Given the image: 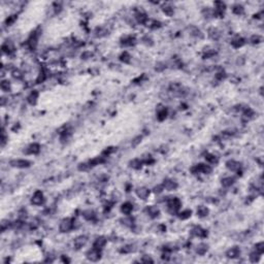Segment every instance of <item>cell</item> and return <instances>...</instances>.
Wrapping results in <instances>:
<instances>
[{
	"label": "cell",
	"instance_id": "obj_30",
	"mask_svg": "<svg viewBox=\"0 0 264 264\" xmlns=\"http://www.w3.org/2000/svg\"><path fill=\"white\" fill-rule=\"evenodd\" d=\"M166 116H167V111H166L165 109H161V111H158V114H157V119H158L159 121H163V120H165Z\"/></svg>",
	"mask_w": 264,
	"mask_h": 264
},
{
	"label": "cell",
	"instance_id": "obj_3",
	"mask_svg": "<svg viewBox=\"0 0 264 264\" xmlns=\"http://www.w3.org/2000/svg\"><path fill=\"white\" fill-rule=\"evenodd\" d=\"M211 170H213L211 167L209 166V165H206V164H198L191 169V171H192L193 173H206V174L211 173Z\"/></svg>",
	"mask_w": 264,
	"mask_h": 264
},
{
	"label": "cell",
	"instance_id": "obj_7",
	"mask_svg": "<svg viewBox=\"0 0 264 264\" xmlns=\"http://www.w3.org/2000/svg\"><path fill=\"white\" fill-rule=\"evenodd\" d=\"M86 243H87V237L81 235V236H77V238L74 239L73 245L75 247V249H81L86 245Z\"/></svg>",
	"mask_w": 264,
	"mask_h": 264
},
{
	"label": "cell",
	"instance_id": "obj_26",
	"mask_svg": "<svg viewBox=\"0 0 264 264\" xmlns=\"http://www.w3.org/2000/svg\"><path fill=\"white\" fill-rule=\"evenodd\" d=\"M134 37L132 36H128V37H125L124 39H122V44L123 46H132V44H134Z\"/></svg>",
	"mask_w": 264,
	"mask_h": 264
},
{
	"label": "cell",
	"instance_id": "obj_37",
	"mask_svg": "<svg viewBox=\"0 0 264 264\" xmlns=\"http://www.w3.org/2000/svg\"><path fill=\"white\" fill-rule=\"evenodd\" d=\"M132 251H133V246H125L121 250V252L124 254H128V253H131Z\"/></svg>",
	"mask_w": 264,
	"mask_h": 264
},
{
	"label": "cell",
	"instance_id": "obj_28",
	"mask_svg": "<svg viewBox=\"0 0 264 264\" xmlns=\"http://www.w3.org/2000/svg\"><path fill=\"white\" fill-rule=\"evenodd\" d=\"M233 183H234V178H230V176L225 178L222 180V185L224 186V187H230L231 185H233Z\"/></svg>",
	"mask_w": 264,
	"mask_h": 264
},
{
	"label": "cell",
	"instance_id": "obj_16",
	"mask_svg": "<svg viewBox=\"0 0 264 264\" xmlns=\"http://www.w3.org/2000/svg\"><path fill=\"white\" fill-rule=\"evenodd\" d=\"M192 233L194 234L195 236H198V237H204L207 235V232L200 227H195L194 229L192 230Z\"/></svg>",
	"mask_w": 264,
	"mask_h": 264
},
{
	"label": "cell",
	"instance_id": "obj_8",
	"mask_svg": "<svg viewBox=\"0 0 264 264\" xmlns=\"http://www.w3.org/2000/svg\"><path fill=\"white\" fill-rule=\"evenodd\" d=\"M105 245H106V239H105V237L100 236V237H97V238L95 239V241H94V243H93V248L101 250V249L103 248Z\"/></svg>",
	"mask_w": 264,
	"mask_h": 264
},
{
	"label": "cell",
	"instance_id": "obj_29",
	"mask_svg": "<svg viewBox=\"0 0 264 264\" xmlns=\"http://www.w3.org/2000/svg\"><path fill=\"white\" fill-rule=\"evenodd\" d=\"M205 160L207 161V162L211 163V164H216V163H218V159H217V157H216L215 155H211V154H206Z\"/></svg>",
	"mask_w": 264,
	"mask_h": 264
},
{
	"label": "cell",
	"instance_id": "obj_5",
	"mask_svg": "<svg viewBox=\"0 0 264 264\" xmlns=\"http://www.w3.org/2000/svg\"><path fill=\"white\" fill-rule=\"evenodd\" d=\"M31 163L25 159H16L10 161V165L12 167H18V168H26L30 166Z\"/></svg>",
	"mask_w": 264,
	"mask_h": 264
},
{
	"label": "cell",
	"instance_id": "obj_41",
	"mask_svg": "<svg viewBox=\"0 0 264 264\" xmlns=\"http://www.w3.org/2000/svg\"><path fill=\"white\" fill-rule=\"evenodd\" d=\"M141 261L142 262H153V260H152L151 257H149V256H144L142 259H141Z\"/></svg>",
	"mask_w": 264,
	"mask_h": 264
},
{
	"label": "cell",
	"instance_id": "obj_40",
	"mask_svg": "<svg viewBox=\"0 0 264 264\" xmlns=\"http://www.w3.org/2000/svg\"><path fill=\"white\" fill-rule=\"evenodd\" d=\"M163 190H164V187H163V185H159L158 187L154 188V192H155V193H161Z\"/></svg>",
	"mask_w": 264,
	"mask_h": 264
},
{
	"label": "cell",
	"instance_id": "obj_1",
	"mask_svg": "<svg viewBox=\"0 0 264 264\" xmlns=\"http://www.w3.org/2000/svg\"><path fill=\"white\" fill-rule=\"evenodd\" d=\"M167 205H168V211H170V213L176 214L178 211H180V209H181L182 203H181V201H180L178 198H176V197H172V198H170V199L168 200Z\"/></svg>",
	"mask_w": 264,
	"mask_h": 264
},
{
	"label": "cell",
	"instance_id": "obj_6",
	"mask_svg": "<svg viewBox=\"0 0 264 264\" xmlns=\"http://www.w3.org/2000/svg\"><path fill=\"white\" fill-rule=\"evenodd\" d=\"M44 201V194H42L41 191H36V192L33 194L32 198H31V203L34 204V205H40L42 204Z\"/></svg>",
	"mask_w": 264,
	"mask_h": 264
},
{
	"label": "cell",
	"instance_id": "obj_31",
	"mask_svg": "<svg viewBox=\"0 0 264 264\" xmlns=\"http://www.w3.org/2000/svg\"><path fill=\"white\" fill-rule=\"evenodd\" d=\"M121 61H123L124 63H129L130 62V55L127 53V52H124L120 57Z\"/></svg>",
	"mask_w": 264,
	"mask_h": 264
},
{
	"label": "cell",
	"instance_id": "obj_15",
	"mask_svg": "<svg viewBox=\"0 0 264 264\" xmlns=\"http://www.w3.org/2000/svg\"><path fill=\"white\" fill-rule=\"evenodd\" d=\"M37 38H38V34H35L34 33V34L29 38V40H28V46H29V48H30L31 50H34L35 48H36Z\"/></svg>",
	"mask_w": 264,
	"mask_h": 264
},
{
	"label": "cell",
	"instance_id": "obj_13",
	"mask_svg": "<svg viewBox=\"0 0 264 264\" xmlns=\"http://www.w3.org/2000/svg\"><path fill=\"white\" fill-rule=\"evenodd\" d=\"M226 166H227L228 169L232 170V171H236L241 168V163L234 161V160H229L227 163H226Z\"/></svg>",
	"mask_w": 264,
	"mask_h": 264
},
{
	"label": "cell",
	"instance_id": "obj_23",
	"mask_svg": "<svg viewBox=\"0 0 264 264\" xmlns=\"http://www.w3.org/2000/svg\"><path fill=\"white\" fill-rule=\"evenodd\" d=\"M129 165H130V167H132V168L139 169L141 167V165H142V161H140L139 159H133L132 161H130Z\"/></svg>",
	"mask_w": 264,
	"mask_h": 264
},
{
	"label": "cell",
	"instance_id": "obj_33",
	"mask_svg": "<svg viewBox=\"0 0 264 264\" xmlns=\"http://www.w3.org/2000/svg\"><path fill=\"white\" fill-rule=\"evenodd\" d=\"M1 89H2L4 92H8L10 90V85H9V82L7 81H3L1 83Z\"/></svg>",
	"mask_w": 264,
	"mask_h": 264
},
{
	"label": "cell",
	"instance_id": "obj_39",
	"mask_svg": "<svg viewBox=\"0 0 264 264\" xmlns=\"http://www.w3.org/2000/svg\"><path fill=\"white\" fill-rule=\"evenodd\" d=\"M16 19H17V17H16V16H10V17H9V18L6 20V24H7L8 26H10L12 23H14L15 21H16Z\"/></svg>",
	"mask_w": 264,
	"mask_h": 264
},
{
	"label": "cell",
	"instance_id": "obj_27",
	"mask_svg": "<svg viewBox=\"0 0 264 264\" xmlns=\"http://www.w3.org/2000/svg\"><path fill=\"white\" fill-rule=\"evenodd\" d=\"M191 214H192V211H191L190 209H186V211H182V213L178 214V218L182 219V220H186V219L190 218Z\"/></svg>",
	"mask_w": 264,
	"mask_h": 264
},
{
	"label": "cell",
	"instance_id": "obj_17",
	"mask_svg": "<svg viewBox=\"0 0 264 264\" xmlns=\"http://www.w3.org/2000/svg\"><path fill=\"white\" fill-rule=\"evenodd\" d=\"M136 20L138 23L146 24L148 22V17H147V15L144 12H138L136 14Z\"/></svg>",
	"mask_w": 264,
	"mask_h": 264
},
{
	"label": "cell",
	"instance_id": "obj_38",
	"mask_svg": "<svg viewBox=\"0 0 264 264\" xmlns=\"http://www.w3.org/2000/svg\"><path fill=\"white\" fill-rule=\"evenodd\" d=\"M12 77H14L15 79H22V77H23V74H22V72L19 69H15L14 71H12Z\"/></svg>",
	"mask_w": 264,
	"mask_h": 264
},
{
	"label": "cell",
	"instance_id": "obj_2",
	"mask_svg": "<svg viewBox=\"0 0 264 264\" xmlns=\"http://www.w3.org/2000/svg\"><path fill=\"white\" fill-rule=\"evenodd\" d=\"M74 227V223L73 220L70 218H66V219H63L60 223V231L61 232H68L69 230H71L72 228Z\"/></svg>",
	"mask_w": 264,
	"mask_h": 264
},
{
	"label": "cell",
	"instance_id": "obj_9",
	"mask_svg": "<svg viewBox=\"0 0 264 264\" xmlns=\"http://www.w3.org/2000/svg\"><path fill=\"white\" fill-rule=\"evenodd\" d=\"M136 195L140 198V199H147L148 198V196L150 195V191L147 189V188L144 187H141V188H138L136 190Z\"/></svg>",
	"mask_w": 264,
	"mask_h": 264
},
{
	"label": "cell",
	"instance_id": "obj_20",
	"mask_svg": "<svg viewBox=\"0 0 264 264\" xmlns=\"http://www.w3.org/2000/svg\"><path fill=\"white\" fill-rule=\"evenodd\" d=\"M231 44L234 46V48L238 49V48H241V46H243V44H245V39L241 38V37H237V38H235V39L232 40Z\"/></svg>",
	"mask_w": 264,
	"mask_h": 264
},
{
	"label": "cell",
	"instance_id": "obj_24",
	"mask_svg": "<svg viewBox=\"0 0 264 264\" xmlns=\"http://www.w3.org/2000/svg\"><path fill=\"white\" fill-rule=\"evenodd\" d=\"M83 216H84V218L86 219V220L91 221V220H93V219L95 218V213H94L93 211H91V209H88V211H84Z\"/></svg>",
	"mask_w": 264,
	"mask_h": 264
},
{
	"label": "cell",
	"instance_id": "obj_12",
	"mask_svg": "<svg viewBox=\"0 0 264 264\" xmlns=\"http://www.w3.org/2000/svg\"><path fill=\"white\" fill-rule=\"evenodd\" d=\"M132 211H133V204L130 203V202H125L121 206V211L127 216L130 215L132 213Z\"/></svg>",
	"mask_w": 264,
	"mask_h": 264
},
{
	"label": "cell",
	"instance_id": "obj_10",
	"mask_svg": "<svg viewBox=\"0 0 264 264\" xmlns=\"http://www.w3.org/2000/svg\"><path fill=\"white\" fill-rule=\"evenodd\" d=\"M239 255H241V250H239V249L237 248V247H234V248H231L230 250H228V251H227V253H226V256H227L228 258H231V259L238 257Z\"/></svg>",
	"mask_w": 264,
	"mask_h": 264
},
{
	"label": "cell",
	"instance_id": "obj_18",
	"mask_svg": "<svg viewBox=\"0 0 264 264\" xmlns=\"http://www.w3.org/2000/svg\"><path fill=\"white\" fill-rule=\"evenodd\" d=\"M40 151V146L38 144H32L28 148V153L29 154H38Z\"/></svg>",
	"mask_w": 264,
	"mask_h": 264
},
{
	"label": "cell",
	"instance_id": "obj_32",
	"mask_svg": "<svg viewBox=\"0 0 264 264\" xmlns=\"http://www.w3.org/2000/svg\"><path fill=\"white\" fill-rule=\"evenodd\" d=\"M260 253H258L257 251L256 252H254V253H252L251 254V256H250V259H251V261L252 262H257L258 260H259V258H260Z\"/></svg>",
	"mask_w": 264,
	"mask_h": 264
},
{
	"label": "cell",
	"instance_id": "obj_22",
	"mask_svg": "<svg viewBox=\"0 0 264 264\" xmlns=\"http://www.w3.org/2000/svg\"><path fill=\"white\" fill-rule=\"evenodd\" d=\"M207 249H209L207 245H205V243H200V245H198V247H197L196 252L198 253L199 255H204V254L207 252Z\"/></svg>",
	"mask_w": 264,
	"mask_h": 264
},
{
	"label": "cell",
	"instance_id": "obj_25",
	"mask_svg": "<svg viewBox=\"0 0 264 264\" xmlns=\"http://www.w3.org/2000/svg\"><path fill=\"white\" fill-rule=\"evenodd\" d=\"M37 98H38V92L33 91V92L30 94V96L28 97V101H29L30 104H35V103H36Z\"/></svg>",
	"mask_w": 264,
	"mask_h": 264
},
{
	"label": "cell",
	"instance_id": "obj_36",
	"mask_svg": "<svg viewBox=\"0 0 264 264\" xmlns=\"http://www.w3.org/2000/svg\"><path fill=\"white\" fill-rule=\"evenodd\" d=\"M255 249L256 251H257L258 253H260V254H262V253L264 252V243H257L255 246Z\"/></svg>",
	"mask_w": 264,
	"mask_h": 264
},
{
	"label": "cell",
	"instance_id": "obj_34",
	"mask_svg": "<svg viewBox=\"0 0 264 264\" xmlns=\"http://www.w3.org/2000/svg\"><path fill=\"white\" fill-rule=\"evenodd\" d=\"M233 12L236 15H241L243 12V7L241 6V5H235V6L233 7Z\"/></svg>",
	"mask_w": 264,
	"mask_h": 264
},
{
	"label": "cell",
	"instance_id": "obj_14",
	"mask_svg": "<svg viewBox=\"0 0 264 264\" xmlns=\"http://www.w3.org/2000/svg\"><path fill=\"white\" fill-rule=\"evenodd\" d=\"M146 211H147V213L149 214V216L152 217V218H156V217H158V215H159V209L155 205L149 206V207H147Z\"/></svg>",
	"mask_w": 264,
	"mask_h": 264
},
{
	"label": "cell",
	"instance_id": "obj_42",
	"mask_svg": "<svg viewBox=\"0 0 264 264\" xmlns=\"http://www.w3.org/2000/svg\"><path fill=\"white\" fill-rule=\"evenodd\" d=\"M260 40H261V38H260L259 36H253V38H252L253 44H258Z\"/></svg>",
	"mask_w": 264,
	"mask_h": 264
},
{
	"label": "cell",
	"instance_id": "obj_21",
	"mask_svg": "<svg viewBox=\"0 0 264 264\" xmlns=\"http://www.w3.org/2000/svg\"><path fill=\"white\" fill-rule=\"evenodd\" d=\"M104 161L105 160L103 157H96V158H94V159L89 161V165H90V166H95V165L101 164V163H103Z\"/></svg>",
	"mask_w": 264,
	"mask_h": 264
},
{
	"label": "cell",
	"instance_id": "obj_4",
	"mask_svg": "<svg viewBox=\"0 0 264 264\" xmlns=\"http://www.w3.org/2000/svg\"><path fill=\"white\" fill-rule=\"evenodd\" d=\"M87 258L93 262L98 261V260L101 258V250L93 248L92 250H90L88 253H87Z\"/></svg>",
	"mask_w": 264,
	"mask_h": 264
},
{
	"label": "cell",
	"instance_id": "obj_11",
	"mask_svg": "<svg viewBox=\"0 0 264 264\" xmlns=\"http://www.w3.org/2000/svg\"><path fill=\"white\" fill-rule=\"evenodd\" d=\"M163 187H164V189H166L168 191H173L178 188V184L176 182L171 181V180H166L163 183Z\"/></svg>",
	"mask_w": 264,
	"mask_h": 264
},
{
	"label": "cell",
	"instance_id": "obj_35",
	"mask_svg": "<svg viewBox=\"0 0 264 264\" xmlns=\"http://www.w3.org/2000/svg\"><path fill=\"white\" fill-rule=\"evenodd\" d=\"M163 12H164L167 16H172V15H173V8L170 6H164L163 7Z\"/></svg>",
	"mask_w": 264,
	"mask_h": 264
},
{
	"label": "cell",
	"instance_id": "obj_19",
	"mask_svg": "<svg viewBox=\"0 0 264 264\" xmlns=\"http://www.w3.org/2000/svg\"><path fill=\"white\" fill-rule=\"evenodd\" d=\"M197 215L199 216V217H201V218L206 217V216L209 215V209H207L206 206L200 205L199 207L197 209Z\"/></svg>",
	"mask_w": 264,
	"mask_h": 264
}]
</instances>
